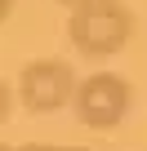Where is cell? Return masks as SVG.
Listing matches in <instances>:
<instances>
[{
	"label": "cell",
	"mask_w": 147,
	"mask_h": 151,
	"mask_svg": "<svg viewBox=\"0 0 147 151\" xmlns=\"http://www.w3.org/2000/svg\"><path fill=\"white\" fill-rule=\"evenodd\" d=\"M134 27H138V18L125 0H89V5L71 9L67 36L76 45V53H85V58H116L134 40Z\"/></svg>",
	"instance_id": "1"
},
{
	"label": "cell",
	"mask_w": 147,
	"mask_h": 151,
	"mask_svg": "<svg viewBox=\"0 0 147 151\" xmlns=\"http://www.w3.org/2000/svg\"><path fill=\"white\" fill-rule=\"evenodd\" d=\"M129 107H134V85L125 80V76H116V71H94V76H85V80L76 85V98H71L76 120H80L85 129H98V133L116 129V124L129 116Z\"/></svg>",
	"instance_id": "2"
},
{
	"label": "cell",
	"mask_w": 147,
	"mask_h": 151,
	"mask_svg": "<svg viewBox=\"0 0 147 151\" xmlns=\"http://www.w3.org/2000/svg\"><path fill=\"white\" fill-rule=\"evenodd\" d=\"M76 71L62 58H31L22 71H18V98L31 116H49V111H62L71 98H76Z\"/></svg>",
	"instance_id": "3"
},
{
	"label": "cell",
	"mask_w": 147,
	"mask_h": 151,
	"mask_svg": "<svg viewBox=\"0 0 147 151\" xmlns=\"http://www.w3.org/2000/svg\"><path fill=\"white\" fill-rule=\"evenodd\" d=\"M5 151H89V147H49V142H14Z\"/></svg>",
	"instance_id": "4"
},
{
	"label": "cell",
	"mask_w": 147,
	"mask_h": 151,
	"mask_svg": "<svg viewBox=\"0 0 147 151\" xmlns=\"http://www.w3.org/2000/svg\"><path fill=\"white\" fill-rule=\"evenodd\" d=\"M54 5H62V9H80V5H89V0H54Z\"/></svg>",
	"instance_id": "5"
},
{
	"label": "cell",
	"mask_w": 147,
	"mask_h": 151,
	"mask_svg": "<svg viewBox=\"0 0 147 151\" xmlns=\"http://www.w3.org/2000/svg\"><path fill=\"white\" fill-rule=\"evenodd\" d=\"M14 14V0H0V18H9Z\"/></svg>",
	"instance_id": "6"
}]
</instances>
